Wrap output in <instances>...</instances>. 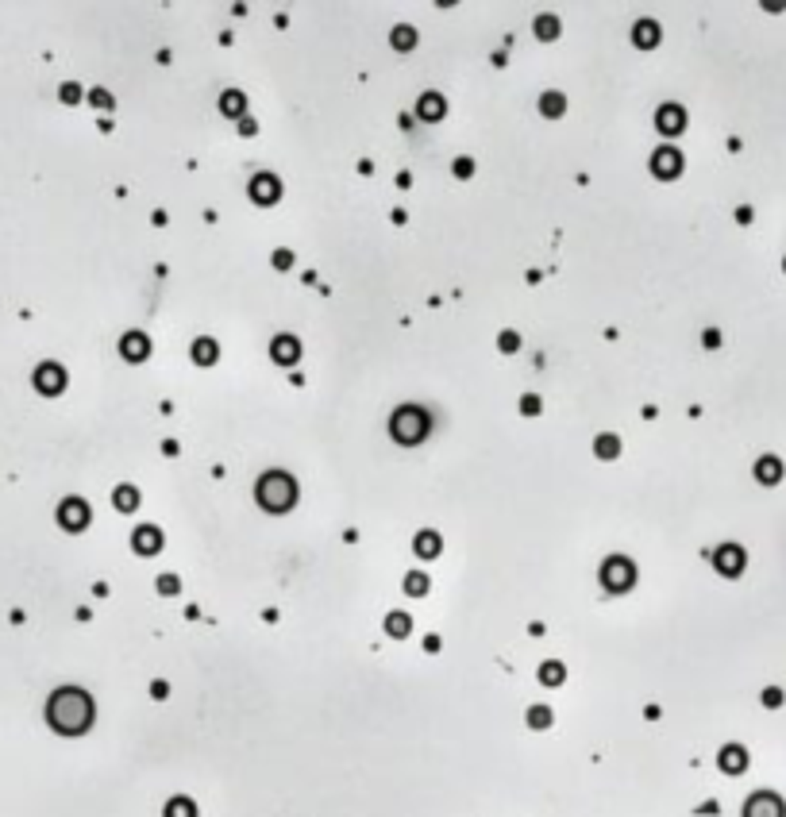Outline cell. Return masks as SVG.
Listing matches in <instances>:
<instances>
[{"mask_svg":"<svg viewBox=\"0 0 786 817\" xmlns=\"http://www.w3.org/2000/svg\"><path fill=\"white\" fill-rule=\"evenodd\" d=\"M683 150H675V147H659L656 155H651V174L659 178V182H675L678 174H683Z\"/></svg>","mask_w":786,"mask_h":817,"instance_id":"cell-7","label":"cell"},{"mask_svg":"<svg viewBox=\"0 0 786 817\" xmlns=\"http://www.w3.org/2000/svg\"><path fill=\"white\" fill-rule=\"evenodd\" d=\"M189 355H193L197 366H216V359H220V344H216V339H208V336H201V339H193Z\"/></svg>","mask_w":786,"mask_h":817,"instance_id":"cell-19","label":"cell"},{"mask_svg":"<svg viewBox=\"0 0 786 817\" xmlns=\"http://www.w3.org/2000/svg\"><path fill=\"white\" fill-rule=\"evenodd\" d=\"M162 817H197V802H193V798H185V794H174L162 806Z\"/></svg>","mask_w":786,"mask_h":817,"instance_id":"cell-28","label":"cell"},{"mask_svg":"<svg viewBox=\"0 0 786 817\" xmlns=\"http://www.w3.org/2000/svg\"><path fill=\"white\" fill-rule=\"evenodd\" d=\"M428 586H432V578L424 575V571H409V575H405V594H409V597H424V594H428Z\"/></svg>","mask_w":786,"mask_h":817,"instance_id":"cell-30","label":"cell"},{"mask_svg":"<svg viewBox=\"0 0 786 817\" xmlns=\"http://www.w3.org/2000/svg\"><path fill=\"white\" fill-rule=\"evenodd\" d=\"M536 679L544 682V687H563V679H567V667H563V663H559V659H547V663H539Z\"/></svg>","mask_w":786,"mask_h":817,"instance_id":"cell-27","label":"cell"},{"mask_svg":"<svg viewBox=\"0 0 786 817\" xmlns=\"http://www.w3.org/2000/svg\"><path fill=\"white\" fill-rule=\"evenodd\" d=\"M150 694H155V698H166L170 687H166V682H155V687H150Z\"/></svg>","mask_w":786,"mask_h":817,"instance_id":"cell-43","label":"cell"},{"mask_svg":"<svg viewBox=\"0 0 786 817\" xmlns=\"http://www.w3.org/2000/svg\"><path fill=\"white\" fill-rule=\"evenodd\" d=\"M717 767H721L725 775H744V771H748V752H744V744H725L721 752H717Z\"/></svg>","mask_w":786,"mask_h":817,"instance_id":"cell-14","label":"cell"},{"mask_svg":"<svg viewBox=\"0 0 786 817\" xmlns=\"http://www.w3.org/2000/svg\"><path fill=\"white\" fill-rule=\"evenodd\" d=\"M736 220H740V224H752V208H748V205L736 208Z\"/></svg>","mask_w":786,"mask_h":817,"instance_id":"cell-42","label":"cell"},{"mask_svg":"<svg viewBox=\"0 0 786 817\" xmlns=\"http://www.w3.org/2000/svg\"><path fill=\"white\" fill-rule=\"evenodd\" d=\"M497 351H501V355H513V351H520V336H517L513 328H505L497 336Z\"/></svg>","mask_w":786,"mask_h":817,"instance_id":"cell-32","label":"cell"},{"mask_svg":"<svg viewBox=\"0 0 786 817\" xmlns=\"http://www.w3.org/2000/svg\"><path fill=\"white\" fill-rule=\"evenodd\" d=\"M35 389H39L43 397H58L66 389V370L58 363H43L35 370Z\"/></svg>","mask_w":786,"mask_h":817,"instance_id":"cell-13","label":"cell"},{"mask_svg":"<svg viewBox=\"0 0 786 817\" xmlns=\"http://www.w3.org/2000/svg\"><path fill=\"white\" fill-rule=\"evenodd\" d=\"M755 482H763V486H779L782 482V463L775 459V455L755 459Z\"/></svg>","mask_w":786,"mask_h":817,"instance_id":"cell-20","label":"cell"},{"mask_svg":"<svg viewBox=\"0 0 786 817\" xmlns=\"http://www.w3.org/2000/svg\"><path fill=\"white\" fill-rule=\"evenodd\" d=\"M451 174L462 178V182H467V178H475V158H467V155L455 158V163H451Z\"/></svg>","mask_w":786,"mask_h":817,"instance_id":"cell-35","label":"cell"},{"mask_svg":"<svg viewBox=\"0 0 786 817\" xmlns=\"http://www.w3.org/2000/svg\"><path fill=\"white\" fill-rule=\"evenodd\" d=\"M220 112L228 120H243V116H247V97H243L239 89H224L220 93Z\"/></svg>","mask_w":786,"mask_h":817,"instance_id":"cell-21","label":"cell"},{"mask_svg":"<svg viewBox=\"0 0 786 817\" xmlns=\"http://www.w3.org/2000/svg\"><path fill=\"white\" fill-rule=\"evenodd\" d=\"M740 817H786V802L775 791H755L748 794Z\"/></svg>","mask_w":786,"mask_h":817,"instance_id":"cell-5","label":"cell"},{"mask_svg":"<svg viewBox=\"0 0 786 817\" xmlns=\"http://www.w3.org/2000/svg\"><path fill=\"white\" fill-rule=\"evenodd\" d=\"M656 128H659V135H683L686 131V108L683 104H659L656 108Z\"/></svg>","mask_w":786,"mask_h":817,"instance_id":"cell-11","label":"cell"},{"mask_svg":"<svg viewBox=\"0 0 786 817\" xmlns=\"http://www.w3.org/2000/svg\"><path fill=\"white\" fill-rule=\"evenodd\" d=\"M270 262H274V270H293V251H286V247H278V251L270 255Z\"/></svg>","mask_w":786,"mask_h":817,"instance_id":"cell-36","label":"cell"},{"mask_svg":"<svg viewBox=\"0 0 786 817\" xmlns=\"http://www.w3.org/2000/svg\"><path fill=\"white\" fill-rule=\"evenodd\" d=\"M251 201L262 205V208H267V205H278V201H281V182H278V174H267V170H262V174H254V178H251Z\"/></svg>","mask_w":786,"mask_h":817,"instance_id":"cell-9","label":"cell"},{"mask_svg":"<svg viewBox=\"0 0 786 817\" xmlns=\"http://www.w3.org/2000/svg\"><path fill=\"white\" fill-rule=\"evenodd\" d=\"M120 355L128 359V363H147L150 359V339L143 332H128L124 339H120Z\"/></svg>","mask_w":786,"mask_h":817,"instance_id":"cell-16","label":"cell"},{"mask_svg":"<svg viewBox=\"0 0 786 817\" xmlns=\"http://www.w3.org/2000/svg\"><path fill=\"white\" fill-rule=\"evenodd\" d=\"M782 270H786V259H782Z\"/></svg>","mask_w":786,"mask_h":817,"instance_id":"cell-44","label":"cell"},{"mask_svg":"<svg viewBox=\"0 0 786 817\" xmlns=\"http://www.w3.org/2000/svg\"><path fill=\"white\" fill-rule=\"evenodd\" d=\"M440 552H443V540H440V532L424 528V532H416V536H413V555H416V559H435Z\"/></svg>","mask_w":786,"mask_h":817,"instance_id":"cell-18","label":"cell"},{"mask_svg":"<svg viewBox=\"0 0 786 817\" xmlns=\"http://www.w3.org/2000/svg\"><path fill=\"white\" fill-rule=\"evenodd\" d=\"M409 632H413V617H409V613H401V610L386 613V636H393V640H405Z\"/></svg>","mask_w":786,"mask_h":817,"instance_id":"cell-24","label":"cell"},{"mask_svg":"<svg viewBox=\"0 0 786 817\" xmlns=\"http://www.w3.org/2000/svg\"><path fill=\"white\" fill-rule=\"evenodd\" d=\"M301 490H297V478L286 471H267L259 482H254V501H259L262 513H270V517H281V513H289L297 505Z\"/></svg>","mask_w":786,"mask_h":817,"instance_id":"cell-2","label":"cell"},{"mask_svg":"<svg viewBox=\"0 0 786 817\" xmlns=\"http://www.w3.org/2000/svg\"><path fill=\"white\" fill-rule=\"evenodd\" d=\"M58 97H62L66 104H78V101H81V85H73V81H66V85H62V93H58Z\"/></svg>","mask_w":786,"mask_h":817,"instance_id":"cell-39","label":"cell"},{"mask_svg":"<svg viewBox=\"0 0 786 817\" xmlns=\"http://www.w3.org/2000/svg\"><path fill=\"white\" fill-rule=\"evenodd\" d=\"M760 702H763L767 709H779V706H782V690H779V687H767L763 694H760Z\"/></svg>","mask_w":786,"mask_h":817,"instance_id":"cell-37","label":"cell"},{"mask_svg":"<svg viewBox=\"0 0 786 817\" xmlns=\"http://www.w3.org/2000/svg\"><path fill=\"white\" fill-rule=\"evenodd\" d=\"M112 505H116L120 513H135L139 509V490L128 486V482H124V486H116V490H112Z\"/></svg>","mask_w":786,"mask_h":817,"instance_id":"cell-26","label":"cell"},{"mask_svg":"<svg viewBox=\"0 0 786 817\" xmlns=\"http://www.w3.org/2000/svg\"><path fill=\"white\" fill-rule=\"evenodd\" d=\"M89 104H93V108H112V104H116V101H112V93H104V89H93V93H89Z\"/></svg>","mask_w":786,"mask_h":817,"instance_id":"cell-38","label":"cell"},{"mask_svg":"<svg viewBox=\"0 0 786 817\" xmlns=\"http://www.w3.org/2000/svg\"><path fill=\"white\" fill-rule=\"evenodd\" d=\"M239 131H243V135H254V131H259V123H254L251 116H243L239 120Z\"/></svg>","mask_w":786,"mask_h":817,"instance_id":"cell-41","label":"cell"},{"mask_svg":"<svg viewBox=\"0 0 786 817\" xmlns=\"http://www.w3.org/2000/svg\"><path fill=\"white\" fill-rule=\"evenodd\" d=\"M416 39H420V35H416L413 24H397L393 31H390V46H393V51H401V54H409L413 46H416Z\"/></svg>","mask_w":786,"mask_h":817,"instance_id":"cell-23","label":"cell"},{"mask_svg":"<svg viewBox=\"0 0 786 817\" xmlns=\"http://www.w3.org/2000/svg\"><path fill=\"white\" fill-rule=\"evenodd\" d=\"M702 344H705V347H721V332H717V328H705V332H702Z\"/></svg>","mask_w":786,"mask_h":817,"instance_id":"cell-40","label":"cell"},{"mask_svg":"<svg viewBox=\"0 0 786 817\" xmlns=\"http://www.w3.org/2000/svg\"><path fill=\"white\" fill-rule=\"evenodd\" d=\"M536 39L539 43L559 39V20H555V16H536Z\"/></svg>","mask_w":786,"mask_h":817,"instance_id":"cell-31","label":"cell"},{"mask_svg":"<svg viewBox=\"0 0 786 817\" xmlns=\"http://www.w3.org/2000/svg\"><path fill=\"white\" fill-rule=\"evenodd\" d=\"M744 563H748V552L740 544H721L713 552V567H717V575H725V578H736L744 571Z\"/></svg>","mask_w":786,"mask_h":817,"instance_id":"cell-8","label":"cell"},{"mask_svg":"<svg viewBox=\"0 0 786 817\" xmlns=\"http://www.w3.org/2000/svg\"><path fill=\"white\" fill-rule=\"evenodd\" d=\"M601 586L609 594H629L636 586V563L629 555H609L601 563Z\"/></svg>","mask_w":786,"mask_h":817,"instance_id":"cell-4","label":"cell"},{"mask_svg":"<svg viewBox=\"0 0 786 817\" xmlns=\"http://www.w3.org/2000/svg\"><path fill=\"white\" fill-rule=\"evenodd\" d=\"M131 552H135V555H143V559L158 555V552H162V528H155V525H139L135 532H131Z\"/></svg>","mask_w":786,"mask_h":817,"instance_id":"cell-12","label":"cell"},{"mask_svg":"<svg viewBox=\"0 0 786 817\" xmlns=\"http://www.w3.org/2000/svg\"><path fill=\"white\" fill-rule=\"evenodd\" d=\"M432 432V416L424 413L420 405H401L393 408L390 416V440L401 443V448H416V443H424Z\"/></svg>","mask_w":786,"mask_h":817,"instance_id":"cell-3","label":"cell"},{"mask_svg":"<svg viewBox=\"0 0 786 817\" xmlns=\"http://www.w3.org/2000/svg\"><path fill=\"white\" fill-rule=\"evenodd\" d=\"M594 455H598L601 463H613V459H621V436H613V432H601V436H594Z\"/></svg>","mask_w":786,"mask_h":817,"instance_id":"cell-22","label":"cell"},{"mask_svg":"<svg viewBox=\"0 0 786 817\" xmlns=\"http://www.w3.org/2000/svg\"><path fill=\"white\" fill-rule=\"evenodd\" d=\"M524 721H528V729H536V733H544V729H552L555 714H552V709H547V706H528Z\"/></svg>","mask_w":786,"mask_h":817,"instance_id":"cell-29","label":"cell"},{"mask_svg":"<svg viewBox=\"0 0 786 817\" xmlns=\"http://www.w3.org/2000/svg\"><path fill=\"white\" fill-rule=\"evenodd\" d=\"M659 39H663V31H659L656 20H636L632 24V43H636L640 51H656Z\"/></svg>","mask_w":786,"mask_h":817,"instance_id":"cell-17","label":"cell"},{"mask_svg":"<svg viewBox=\"0 0 786 817\" xmlns=\"http://www.w3.org/2000/svg\"><path fill=\"white\" fill-rule=\"evenodd\" d=\"M89 520H93V509L85 505L81 498H66L62 505H58V525L66 532H85V528H89Z\"/></svg>","mask_w":786,"mask_h":817,"instance_id":"cell-6","label":"cell"},{"mask_svg":"<svg viewBox=\"0 0 786 817\" xmlns=\"http://www.w3.org/2000/svg\"><path fill=\"white\" fill-rule=\"evenodd\" d=\"M155 582H158V594H162V597H174L177 590H182V578H177V575H158Z\"/></svg>","mask_w":786,"mask_h":817,"instance_id":"cell-33","label":"cell"},{"mask_svg":"<svg viewBox=\"0 0 786 817\" xmlns=\"http://www.w3.org/2000/svg\"><path fill=\"white\" fill-rule=\"evenodd\" d=\"M539 413H544L539 394H524V397H520V416H539Z\"/></svg>","mask_w":786,"mask_h":817,"instance_id":"cell-34","label":"cell"},{"mask_svg":"<svg viewBox=\"0 0 786 817\" xmlns=\"http://www.w3.org/2000/svg\"><path fill=\"white\" fill-rule=\"evenodd\" d=\"M416 116H420L424 123H440L443 116H448V101L440 97V93H420V101H416Z\"/></svg>","mask_w":786,"mask_h":817,"instance_id":"cell-15","label":"cell"},{"mask_svg":"<svg viewBox=\"0 0 786 817\" xmlns=\"http://www.w3.org/2000/svg\"><path fill=\"white\" fill-rule=\"evenodd\" d=\"M270 359L278 366H297L301 363V339L289 336V332H281V336L270 339Z\"/></svg>","mask_w":786,"mask_h":817,"instance_id":"cell-10","label":"cell"},{"mask_svg":"<svg viewBox=\"0 0 786 817\" xmlns=\"http://www.w3.org/2000/svg\"><path fill=\"white\" fill-rule=\"evenodd\" d=\"M93 717H97V706H93V694H85L81 687H62L46 698V725L58 736L89 733Z\"/></svg>","mask_w":786,"mask_h":817,"instance_id":"cell-1","label":"cell"},{"mask_svg":"<svg viewBox=\"0 0 786 817\" xmlns=\"http://www.w3.org/2000/svg\"><path fill=\"white\" fill-rule=\"evenodd\" d=\"M539 112H544L547 120H559V116L567 112V97H563L559 89H547L544 97H539Z\"/></svg>","mask_w":786,"mask_h":817,"instance_id":"cell-25","label":"cell"}]
</instances>
